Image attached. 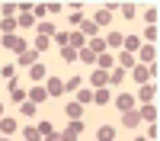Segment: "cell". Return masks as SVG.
<instances>
[{
    "label": "cell",
    "instance_id": "27",
    "mask_svg": "<svg viewBox=\"0 0 160 141\" xmlns=\"http://www.w3.org/2000/svg\"><path fill=\"white\" fill-rule=\"evenodd\" d=\"M125 83V71L122 68H112L109 71V87H122Z\"/></svg>",
    "mask_w": 160,
    "mask_h": 141
},
{
    "label": "cell",
    "instance_id": "4",
    "mask_svg": "<svg viewBox=\"0 0 160 141\" xmlns=\"http://www.w3.org/2000/svg\"><path fill=\"white\" fill-rule=\"evenodd\" d=\"M80 135H83V119L68 122V128L61 132V138H64V141H80Z\"/></svg>",
    "mask_w": 160,
    "mask_h": 141
},
{
    "label": "cell",
    "instance_id": "29",
    "mask_svg": "<svg viewBox=\"0 0 160 141\" xmlns=\"http://www.w3.org/2000/svg\"><path fill=\"white\" fill-rule=\"evenodd\" d=\"M96 141H115V128H112V125H99Z\"/></svg>",
    "mask_w": 160,
    "mask_h": 141
},
{
    "label": "cell",
    "instance_id": "47",
    "mask_svg": "<svg viewBox=\"0 0 160 141\" xmlns=\"http://www.w3.org/2000/svg\"><path fill=\"white\" fill-rule=\"evenodd\" d=\"M0 141H10V138H7V135H0Z\"/></svg>",
    "mask_w": 160,
    "mask_h": 141
},
{
    "label": "cell",
    "instance_id": "34",
    "mask_svg": "<svg viewBox=\"0 0 160 141\" xmlns=\"http://www.w3.org/2000/svg\"><path fill=\"white\" fill-rule=\"evenodd\" d=\"M77 61H83V64H96V55H93L90 48H80V51H77Z\"/></svg>",
    "mask_w": 160,
    "mask_h": 141
},
{
    "label": "cell",
    "instance_id": "31",
    "mask_svg": "<svg viewBox=\"0 0 160 141\" xmlns=\"http://www.w3.org/2000/svg\"><path fill=\"white\" fill-rule=\"evenodd\" d=\"M19 115H26V119H29V115H38V106L26 99V103H19Z\"/></svg>",
    "mask_w": 160,
    "mask_h": 141
},
{
    "label": "cell",
    "instance_id": "7",
    "mask_svg": "<svg viewBox=\"0 0 160 141\" xmlns=\"http://www.w3.org/2000/svg\"><path fill=\"white\" fill-rule=\"evenodd\" d=\"M135 99H141V106H144V103H154V99H157V83L151 80V83L138 87V96H135Z\"/></svg>",
    "mask_w": 160,
    "mask_h": 141
},
{
    "label": "cell",
    "instance_id": "24",
    "mask_svg": "<svg viewBox=\"0 0 160 141\" xmlns=\"http://www.w3.org/2000/svg\"><path fill=\"white\" fill-rule=\"evenodd\" d=\"M122 125H125V128H138V125H141V115H138L135 109H131V112H122Z\"/></svg>",
    "mask_w": 160,
    "mask_h": 141
},
{
    "label": "cell",
    "instance_id": "18",
    "mask_svg": "<svg viewBox=\"0 0 160 141\" xmlns=\"http://www.w3.org/2000/svg\"><path fill=\"white\" fill-rule=\"evenodd\" d=\"M141 45H144V42H141V35H125V38H122V51H128V55H135Z\"/></svg>",
    "mask_w": 160,
    "mask_h": 141
},
{
    "label": "cell",
    "instance_id": "17",
    "mask_svg": "<svg viewBox=\"0 0 160 141\" xmlns=\"http://www.w3.org/2000/svg\"><path fill=\"white\" fill-rule=\"evenodd\" d=\"M55 23H48V19H42V23H35V35H42V38H55Z\"/></svg>",
    "mask_w": 160,
    "mask_h": 141
},
{
    "label": "cell",
    "instance_id": "14",
    "mask_svg": "<svg viewBox=\"0 0 160 141\" xmlns=\"http://www.w3.org/2000/svg\"><path fill=\"white\" fill-rule=\"evenodd\" d=\"M135 64H138V61H135V55H128V51H118V58H115V68H122V71L128 74L131 68H135Z\"/></svg>",
    "mask_w": 160,
    "mask_h": 141
},
{
    "label": "cell",
    "instance_id": "26",
    "mask_svg": "<svg viewBox=\"0 0 160 141\" xmlns=\"http://www.w3.org/2000/svg\"><path fill=\"white\" fill-rule=\"evenodd\" d=\"M16 26H19V29H35V16H32V13H19Z\"/></svg>",
    "mask_w": 160,
    "mask_h": 141
},
{
    "label": "cell",
    "instance_id": "10",
    "mask_svg": "<svg viewBox=\"0 0 160 141\" xmlns=\"http://www.w3.org/2000/svg\"><path fill=\"white\" fill-rule=\"evenodd\" d=\"M128 74L135 77V83H138V87H144V83H151V74H148V64H135V68H131Z\"/></svg>",
    "mask_w": 160,
    "mask_h": 141
},
{
    "label": "cell",
    "instance_id": "12",
    "mask_svg": "<svg viewBox=\"0 0 160 141\" xmlns=\"http://www.w3.org/2000/svg\"><path fill=\"white\" fill-rule=\"evenodd\" d=\"M7 90H10V99H13V103H26V90L19 87L16 77H13V80H7Z\"/></svg>",
    "mask_w": 160,
    "mask_h": 141
},
{
    "label": "cell",
    "instance_id": "30",
    "mask_svg": "<svg viewBox=\"0 0 160 141\" xmlns=\"http://www.w3.org/2000/svg\"><path fill=\"white\" fill-rule=\"evenodd\" d=\"M118 13H122L125 19H135V16H138V7H135V3L128 0V3H118Z\"/></svg>",
    "mask_w": 160,
    "mask_h": 141
},
{
    "label": "cell",
    "instance_id": "28",
    "mask_svg": "<svg viewBox=\"0 0 160 141\" xmlns=\"http://www.w3.org/2000/svg\"><path fill=\"white\" fill-rule=\"evenodd\" d=\"M68 45H71L74 51H80V48H87V38H83V35H80V32L74 29V32H71V38H68Z\"/></svg>",
    "mask_w": 160,
    "mask_h": 141
},
{
    "label": "cell",
    "instance_id": "37",
    "mask_svg": "<svg viewBox=\"0 0 160 141\" xmlns=\"http://www.w3.org/2000/svg\"><path fill=\"white\" fill-rule=\"evenodd\" d=\"M0 29L3 35H16V19H0Z\"/></svg>",
    "mask_w": 160,
    "mask_h": 141
},
{
    "label": "cell",
    "instance_id": "45",
    "mask_svg": "<svg viewBox=\"0 0 160 141\" xmlns=\"http://www.w3.org/2000/svg\"><path fill=\"white\" fill-rule=\"evenodd\" d=\"M135 141H148V138H144V135H138V138H135Z\"/></svg>",
    "mask_w": 160,
    "mask_h": 141
},
{
    "label": "cell",
    "instance_id": "15",
    "mask_svg": "<svg viewBox=\"0 0 160 141\" xmlns=\"http://www.w3.org/2000/svg\"><path fill=\"white\" fill-rule=\"evenodd\" d=\"M122 32H109V35H106L102 38V42H106V51H122Z\"/></svg>",
    "mask_w": 160,
    "mask_h": 141
},
{
    "label": "cell",
    "instance_id": "38",
    "mask_svg": "<svg viewBox=\"0 0 160 141\" xmlns=\"http://www.w3.org/2000/svg\"><path fill=\"white\" fill-rule=\"evenodd\" d=\"M77 103L80 106H90L93 103V90H77Z\"/></svg>",
    "mask_w": 160,
    "mask_h": 141
},
{
    "label": "cell",
    "instance_id": "39",
    "mask_svg": "<svg viewBox=\"0 0 160 141\" xmlns=\"http://www.w3.org/2000/svg\"><path fill=\"white\" fill-rule=\"evenodd\" d=\"M68 38H71V32H55L51 45H58V48H68Z\"/></svg>",
    "mask_w": 160,
    "mask_h": 141
},
{
    "label": "cell",
    "instance_id": "19",
    "mask_svg": "<svg viewBox=\"0 0 160 141\" xmlns=\"http://www.w3.org/2000/svg\"><path fill=\"white\" fill-rule=\"evenodd\" d=\"M16 128H19V122L13 119V115H3V119H0V135H7V138H10Z\"/></svg>",
    "mask_w": 160,
    "mask_h": 141
},
{
    "label": "cell",
    "instance_id": "6",
    "mask_svg": "<svg viewBox=\"0 0 160 141\" xmlns=\"http://www.w3.org/2000/svg\"><path fill=\"white\" fill-rule=\"evenodd\" d=\"M45 90H48V99H58V96H64V80L61 77H48Z\"/></svg>",
    "mask_w": 160,
    "mask_h": 141
},
{
    "label": "cell",
    "instance_id": "21",
    "mask_svg": "<svg viewBox=\"0 0 160 141\" xmlns=\"http://www.w3.org/2000/svg\"><path fill=\"white\" fill-rule=\"evenodd\" d=\"M64 115H68V119H71V122H77V119H80V115H83V106H80V103L74 99V103H68V106H64Z\"/></svg>",
    "mask_w": 160,
    "mask_h": 141
},
{
    "label": "cell",
    "instance_id": "8",
    "mask_svg": "<svg viewBox=\"0 0 160 141\" xmlns=\"http://www.w3.org/2000/svg\"><path fill=\"white\" fill-rule=\"evenodd\" d=\"M90 87H93V90L109 87V74H106V71H99V68H93V71H90Z\"/></svg>",
    "mask_w": 160,
    "mask_h": 141
},
{
    "label": "cell",
    "instance_id": "46",
    "mask_svg": "<svg viewBox=\"0 0 160 141\" xmlns=\"http://www.w3.org/2000/svg\"><path fill=\"white\" fill-rule=\"evenodd\" d=\"M0 119H3V103H0Z\"/></svg>",
    "mask_w": 160,
    "mask_h": 141
},
{
    "label": "cell",
    "instance_id": "1",
    "mask_svg": "<svg viewBox=\"0 0 160 141\" xmlns=\"http://www.w3.org/2000/svg\"><path fill=\"white\" fill-rule=\"evenodd\" d=\"M0 48L13 51V55H22V51L29 48V42H26L22 35H3V38H0Z\"/></svg>",
    "mask_w": 160,
    "mask_h": 141
},
{
    "label": "cell",
    "instance_id": "3",
    "mask_svg": "<svg viewBox=\"0 0 160 141\" xmlns=\"http://www.w3.org/2000/svg\"><path fill=\"white\" fill-rule=\"evenodd\" d=\"M112 103H115V109H118V112H131V109H135V103H138V99H135V96H131L128 90H125V93L112 96Z\"/></svg>",
    "mask_w": 160,
    "mask_h": 141
},
{
    "label": "cell",
    "instance_id": "40",
    "mask_svg": "<svg viewBox=\"0 0 160 141\" xmlns=\"http://www.w3.org/2000/svg\"><path fill=\"white\" fill-rule=\"evenodd\" d=\"M144 19H148V26H157V3H151L144 10Z\"/></svg>",
    "mask_w": 160,
    "mask_h": 141
},
{
    "label": "cell",
    "instance_id": "9",
    "mask_svg": "<svg viewBox=\"0 0 160 141\" xmlns=\"http://www.w3.org/2000/svg\"><path fill=\"white\" fill-rule=\"evenodd\" d=\"M16 64H19L22 71H26V68H32V64H38V51H35V48H26L22 55H16Z\"/></svg>",
    "mask_w": 160,
    "mask_h": 141
},
{
    "label": "cell",
    "instance_id": "11",
    "mask_svg": "<svg viewBox=\"0 0 160 141\" xmlns=\"http://www.w3.org/2000/svg\"><path fill=\"white\" fill-rule=\"evenodd\" d=\"M77 32L83 35L87 42H90V38H96V35H99V29H96V23H93V19H80V26H77Z\"/></svg>",
    "mask_w": 160,
    "mask_h": 141
},
{
    "label": "cell",
    "instance_id": "5",
    "mask_svg": "<svg viewBox=\"0 0 160 141\" xmlns=\"http://www.w3.org/2000/svg\"><path fill=\"white\" fill-rule=\"evenodd\" d=\"M135 61L138 64H157V45H141Z\"/></svg>",
    "mask_w": 160,
    "mask_h": 141
},
{
    "label": "cell",
    "instance_id": "22",
    "mask_svg": "<svg viewBox=\"0 0 160 141\" xmlns=\"http://www.w3.org/2000/svg\"><path fill=\"white\" fill-rule=\"evenodd\" d=\"M80 87H83V77L74 74V77H68V80H64V93H77Z\"/></svg>",
    "mask_w": 160,
    "mask_h": 141
},
{
    "label": "cell",
    "instance_id": "16",
    "mask_svg": "<svg viewBox=\"0 0 160 141\" xmlns=\"http://www.w3.org/2000/svg\"><path fill=\"white\" fill-rule=\"evenodd\" d=\"M29 80H32V83L48 80V68H45V64H32V68H29Z\"/></svg>",
    "mask_w": 160,
    "mask_h": 141
},
{
    "label": "cell",
    "instance_id": "44",
    "mask_svg": "<svg viewBox=\"0 0 160 141\" xmlns=\"http://www.w3.org/2000/svg\"><path fill=\"white\" fill-rule=\"evenodd\" d=\"M42 141H64V138H61V132H51V135H45Z\"/></svg>",
    "mask_w": 160,
    "mask_h": 141
},
{
    "label": "cell",
    "instance_id": "23",
    "mask_svg": "<svg viewBox=\"0 0 160 141\" xmlns=\"http://www.w3.org/2000/svg\"><path fill=\"white\" fill-rule=\"evenodd\" d=\"M93 23H96V29H102V26H109V23H112V13H106V10L99 7L96 13H93Z\"/></svg>",
    "mask_w": 160,
    "mask_h": 141
},
{
    "label": "cell",
    "instance_id": "36",
    "mask_svg": "<svg viewBox=\"0 0 160 141\" xmlns=\"http://www.w3.org/2000/svg\"><path fill=\"white\" fill-rule=\"evenodd\" d=\"M0 77H3V80H13V77H16V64H0Z\"/></svg>",
    "mask_w": 160,
    "mask_h": 141
},
{
    "label": "cell",
    "instance_id": "32",
    "mask_svg": "<svg viewBox=\"0 0 160 141\" xmlns=\"http://www.w3.org/2000/svg\"><path fill=\"white\" fill-rule=\"evenodd\" d=\"M22 141H42L38 128H35V125H26V128H22Z\"/></svg>",
    "mask_w": 160,
    "mask_h": 141
},
{
    "label": "cell",
    "instance_id": "2",
    "mask_svg": "<svg viewBox=\"0 0 160 141\" xmlns=\"http://www.w3.org/2000/svg\"><path fill=\"white\" fill-rule=\"evenodd\" d=\"M26 99L35 103V106H42V103H48V90H45L42 83H32L29 90H26Z\"/></svg>",
    "mask_w": 160,
    "mask_h": 141
},
{
    "label": "cell",
    "instance_id": "20",
    "mask_svg": "<svg viewBox=\"0 0 160 141\" xmlns=\"http://www.w3.org/2000/svg\"><path fill=\"white\" fill-rule=\"evenodd\" d=\"M138 115H141V119L148 122V125H151V122H157V103H144Z\"/></svg>",
    "mask_w": 160,
    "mask_h": 141
},
{
    "label": "cell",
    "instance_id": "25",
    "mask_svg": "<svg viewBox=\"0 0 160 141\" xmlns=\"http://www.w3.org/2000/svg\"><path fill=\"white\" fill-rule=\"evenodd\" d=\"M93 103H96V106H106V103H112V93H109V90H93Z\"/></svg>",
    "mask_w": 160,
    "mask_h": 141
},
{
    "label": "cell",
    "instance_id": "42",
    "mask_svg": "<svg viewBox=\"0 0 160 141\" xmlns=\"http://www.w3.org/2000/svg\"><path fill=\"white\" fill-rule=\"evenodd\" d=\"M35 128H38V135H42V138H45V135H51V132H55V128H51V122H45V119L38 122Z\"/></svg>",
    "mask_w": 160,
    "mask_h": 141
},
{
    "label": "cell",
    "instance_id": "33",
    "mask_svg": "<svg viewBox=\"0 0 160 141\" xmlns=\"http://www.w3.org/2000/svg\"><path fill=\"white\" fill-rule=\"evenodd\" d=\"M32 48L38 51V55H42V51H48V48H51V38H42V35H35V42H32Z\"/></svg>",
    "mask_w": 160,
    "mask_h": 141
},
{
    "label": "cell",
    "instance_id": "41",
    "mask_svg": "<svg viewBox=\"0 0 160 141\" xmlns=\"http://www.w3.org/2000/svg\"><path fill=\"white\" fill-rule=\"evenodd\" d=\"M32 16H38V23H42V19L48 16V3H35V7H32Z\"/></svg>",
    "mask_w": 160,
    "mask_h": 141
},
{
    "label": "cell",
    "instance_id": "43",
    "mask_svg": "<svg viewBox=\"0 0 160 141\" xmlns=\"http://www.w3.org/2000/svg\"><path fill=\"white\" fill-rule=\"evenodd\" d=\"M64 10V3H48V16H55V13H61Z\"/></svg>",
    "mask_w": 160,
    "mask_h": 141
},
{
    "label": "cell",
    "instance_id": "13",
    "mask_svg": "<svg viewBox=\"0 0 160 141\" xmlns=\"http://www.w3.org/2000/svg\"><path fill=\"white\" fill-rule=\"evenodd\" d=\"M96 68L109 74V71L115 68V55H112V51H102V55H96Z\"/></svg>",
    "mask_w": 160,
    "mask_h": 141
},
{
    "label": "cell",
    "instance_id": "35",
    "mask_svg": "<svg viewBox=\"0 0 160 141\" xmlns=\"http://www.w3.org/2000/svg\"><path fill=\"white\" fill-rule=\"evenodd\" d=\"M61 61H64V64H77V51H74L71 45H68V48H61Z\"/></svg>",
    "mask_w": 160,
    "mask_h": 141
}]
</instances>
